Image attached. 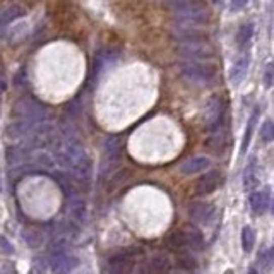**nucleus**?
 I'll return each mask as SVG.
<instances>
[{
  "label": "nucleus",
  "mask_w": 274,
  "mask_h": 274,
  "mask_svg": "<svg viewBox=\"0 0 274 274\" xmlns=\"http://www.w3.org/2000/svg\"><path fill=\"white\" fill-rule=\"evenodd\" d=\"M211 166V160L206 156H194V158H188L180 165V172L183 175H197L204 170H208Z\"/></svg>",
  "instance_id": "13"
},
{
  "label": "nucleus",
  "mask_w": 274,
  "mask_h": 274,
  "mask_svg": "<svg viewBox=\"0 0 274 274\" xmlns=\"http://www.w3.org/2000/svg\"><path fill=\"white\" fill-rule=\"evenodd\" d=\"M260 137L264 142H272L274 141V122L272 120H266L260 127Z\"/></svg>",
  "instance_id": "26"
},
{
  "label": "nucleus",
  "mask_w": 274,
  "mask_h": 274,
  "mask_svg": "<svg viewBox=\"0 0 274 274\" xmlns=\"http://www.w3.org/2000/svg\"><path fill=\"white\" fill-rule=\"evenodd\" d=\"M103 274H130V271L124 267H119L115 264H110V262H105V267H103Z\"/></svg>",
  "instance_id": "29"
},
{
  "label": "nucleus",
  "mask_w": 274,
  "mask_h": 274,
  "mask_svg": "<svg viewBox=\"0 0 274 274\" xmlns=\"http://www.w3.org/2000/svg\"><path fill=\"white\" fill-rule=\"evenodd\" d=\"M271 213L274 214V201H272V204H271Z\"/></svg>",
  "instance_id": "37"
},
{
  "label": "nucleus",
  "mask_w": 274,
  "mask_h": 274,
  "mask_svg": "<svg viewBox=\"0 0 274 274\" xmlns=\"http://www.w3.org/2000/svg\"><path fill=\"white\" fill-rule=\"evenodd\" d=\"M245 4H247V0H233V2H231V11H240Z\"/></svg>",
  "instance_id": "32"
},
{
  "label": "nucleus",
  "mask_w": 274,
  "mask_h": 274,
  "mask_svg": "<svg viewBox=\"0 0 274 274\" xmlns=\"http://www.w3.org/2000/svg\"><path fill=\"white\" fill-rule=\"evenodd\" d=\"M255 183H257V166H255V160L252 158L244 170V188L252 190Z\"/></svg>",
  "instance_id": "22"
},
{
  "label": "nucleus",
  "mask_w": 274,
  "mask_h": 274,
  "mask_svg": "<svg viewBox=\"0 0 274 274\" xmlns=\"http://www.w3.org/2000/svg\"><path fill=\"white\" fill-rule=\"evenodd\" d=\"M249 201H250V208L254 209L255 214H264V211H266L269 206V194H267V190L252 192V195H250Z\"/></svg>",
  "instance_id": "18"
},
{
  "label": "nucleus",
  "mask_w": 274,
  "mask_h": 274,
  "mask_svg": "<svg viewBox=\"0 0 274 274\" xmlns=\"http://www.w3.org/2000/svg\"><path fill=\"white\" fill-rule=\"evenodd\" d=\"M204 124L213 132L216 129L226 127V105L221 96H213L204 106Z\"/></svg>",
  "instance_id": "6"
},
{
  "label": "nucleus",
  "mask_w": 274,
  "mask_h": 274,
  "mask_svg": "<svg viewBox=\"0 0 274 274\" xmlns=\"http://www.w3.org/2000/svg\"><path fill=\"white\" fill-rule=\"evenodd\" d=\"M24 240L28 242L31 247H38L40 244H42V237H40V233L33 231V230L24 231Z\"/></svg>",
  "instance_id": "27"
},
{
  "label": "nucleus",
  "mask_w": 274,
  "mask_h": 274,
  "mask_svg": "<svg viewBox=\"0 0 274 274\" xmlns=\"http://www.w3.org/2000/svg\"><path fill=\"white\" fill-rule=\"evenodd\" d=\"M185 237H187V249L194 250V252H199V250L204 249V237L199 230L195 228H190V230H185Z\"/></svg>",
  "instance_id": "20"
},
{
  "label": "nucleus",
  "mask_w": 274,
  "mask_h": 274,
  "mask_svg": "<svg viewBox=\"0 0 274 274\" xmlns=\"http://www.w3.org/2000/svg\"><path fill=\"white\" fill-rule=\"evenodd\" d=\"M58 161L69 170V177L72 178L74 185L79 187L81 190H88L91 185V170L93 161L88 156L84 146L81 141L74 137H67L60 149L57 151Z\"/></svg>",
  "instance_id": "1"
},
{
  "label": "nucleus",
  "mask_w": 274,
  "mask_h": 274,
  "mask_svg": "<svg viewBox=\"0 0 274 274\" xmlns=\"http://www.w3.org/2000/svg\"><path fill=\"white\" fill-rule=\"evenodd\" d=\"M26 14V9L22 6H17V4H14V6L7 7L6 11L0 14V36H2L4 33V28H6L7 24H11V22H14L16 19H19V17H22Z\"/></svg>",
  "instance_id": "16"
},
{
  "label": "nucleus",
  "mask_w": 274,
  "mask_h": 274,
  "mask_svg": "<svg viewBox=\"0 0 274 274\" xmlns=\"http://www.w3.org/2000/svg\"><path fill=\"white\" fill-rule=\"evenodd\" d=\"M249 274H257V271H255V269H250Z\"/></svg>",
  "instance_id": "36"
},
{
  "label": "nucleus",
  "mask_w": 274,
  "mask_h": 274,
  "mask_svg": "<svg viewBox=\"0 0 274 274\" xmlns=\"http://www.w3.org/2000/svg\"><path fill=\"white\" fill-rule=\"evenodd\" d=\"M34 127H36V124H34V122H28V120L17 119L7 127V137H11V139H28L31 134H33Z\"/></svg>",
  "instance_id": "11"
},
{
  "label": "nucleus",
  "mask_w": 274,
  "mask_h": 274,
  "mask_svg": "<svg viewBox=\"0 0 274 274\" xmlns=\"http://www.w3.org/2000/svg\"><path fill=\"white\" fill-rule=\"evenodd\" d=\"M240 242H242V250H244L245 254L252 252L254 245H255V231L252 230V228H250V226H244V228H242Z\"/></svg>",
  "instance_id": "23"
},
{
  "label": "nucleus",
  "mask_w": 274,
  "mask_h": 274,
  "mask_svg": "<svg viewBox=\"0 0 274 274\" xmlns=\"http://www.w3.org/2000/svg\"><path fill=\"white\" fill-rule=\"evenodd\" d=\"M223 182V175L218 170H211V172H206L199 180L195 182V195H209L213 194L216 188L221 185Z\"/></svg>",
  "instance_id": "8"
},
{
  "label": "nucleus",
  "mask_w": 274,
  "mask_h": 274,
  "mask_svg": "<svg viewBox=\"0 0 274 274\" xmlns=\"http://www.w3.org/2000/svg\"><path fill=\"white\" fill-rule=\"evenodd\" d=\"M208 147L211 151L218 152V154H223L224 149L228 147V130L226 127L216 129L211 132V137L208 139Z\"/></svg>",
  "instance_id": "14"
},
{
  "label": "nucleus",
  "mask_w": 274,
  "mask_h": 274,
  "mask_svg": "<svg viewBox=\"0 0 274 274\" xmlns=\"http://www.w3.org/2000/svg\"><path fill=\"white\" fill-rule=\"evenodd\" d=\"M0 249H2L4 254H14V247L6 237H0Z\"/></svg>",
  "instance_id": "31"
},
{
  "label": "nucleus",
  "mask_w": 274,
  "mask_h": 274,
  "mask_svg": "<svg viewBox=\"0 0 274 274\" xmlns=\"http://www.w3.org/2000/svg\"><path fill=\"white\" fill-rule=\"evenodd\" d=\"M252 34H254V26L252 24H245V26H242L240 31H238V34H237V42L240 47H244V45H247L250 42V38H252Z\"/></svg>",
  "instance_id": "25"
},
{
  "label": "nucleus",
  "mask_w": 274,
  "mask_h": 274,
  "mask_svg": "<svg viewBox=\"0 0 274 274\" xmlns=\"http://www.w3.org/2000/svg\"><path fill=\"white\" fill-rule=\"evenodd\" d=\"M224 274H235V272H233V271H226V272H224Z\"/></svg>",
  "instance_id": "38"
},
{
  "label": "nucleus",
  "mask_w": 274,
  "mask_h": 274,
  "mask_svg": "<svg viewBox=\"0 0 274 274\" xmlns=\"http://www.w3.org/2000/svg\"><path fill=\"white\" fill-rule=\"evenodd\" d=\"M65 209H67L69 218L77 224L83 223L84 218H86V202H84L83 197H79V195L69 197V199H67V204H65Z\"/></svg>",
  "instance_id": "10"
},
{
  "label": "nucleus",
  "mask_w": 274,
  "mask_h": 274,
  "mask_svg": "<svg viewBox=\"0 0 274 274\" xmlns=\"http://www.w3.org/2000/svg\"><path fill=\"white\" fill-rule=\"evenodd\" d=\"M257 116H259V108H255V110H254V113L250 115L249 122H247V129H245L244 139H242V146H240V152H242V154H245V152H247V147H249V144H250V139H252L255 124H257Z\"/></svg>",
  "instance_id": "21"
},
{
  "label": "nucleus",
  "mask_w": 274,
  "mask_h": 274,
  "mask_svg": "<svg viewBox=\"0 0 274 274\" xmlns=\"http://www.w3.org/2000/svg\"><path fill=\"white\" fill-rule=\"evenodd\" d=\"M166 247L173 252H185L187 249V237H185V230H178V231H172L166 235L165 240Z\"/></svg>",
  "instance_id": "15"
},
{
  "label": "nucleus",
  "mask_w": 274,
  "mask_h": 274,
  "mask_svg": "<svg viewBox=\"0 0 274 274\" xmlns=\"http://www.w3.org/2000/svg\"><path fill=\"white\" fill-rule=\"evenodd\" d=\"M274 262V252L272 250H266V252L259 254V264L262 267H269Z\"/></svg>",
  "instance_id": "28"
},
{
  "label": "nucleus",
  "mask_w": 274,
  "mask_h": 274,
  "mask_svg": "<svg viewBox=\"0 0 274 274\" xmlns=\"http://www.w3.org/2000/svg\"><path fill=\"white\" fill-rule=\"evenodd\" d=\"M178 53L188 58L190 62H202L214 57V48L204 38H188L178 40Z\"/></svg>",
  "instance_id": "4"
},
{
  "label": "nucleus",
  "mask_w": 274,
  "mask_h": 274,
  "mask_svg": "<svg viewBox=\"0 0 274 274\" xmlns=\"http://www.w3.org/2000/svg\"><path fill=\"white\" fill-rule=\"evenodd\" d=\"M177 264L178 267H180V271H185V272L194 271L197 267V260L192 257V254H187V252H178Z\"/></svg>",
  "instance_id": "24"
},
{
  "label": "nucleus",
  "mask_w": 274,
  "mask_h": 274,
  "mask_svg": "<svg viewBox=\"0 0 274 274\" xmlns=\"http://www.w3.org/2000/svg\"><path fill=\"white\" fill-rule=\"evenodd\" d=\"M165 4H170V6H175V7H178V6H183V4H187V2H192V0H163Z\"/></svg>",
  "instance_id": "33"
},
{
  "label": "nucleus",
  "mask_w": 274,
  "mask_h": 274,
  "mask_svg": "<svg viewBox=\"0 0 274 274\" xmlns=\"http://www.w3.org/2000/svg\"><path fill=\"white\" fill-rule=\"evenodd\" d=\"M214 204L208 201H194L188 206V216L197 224H209L214 218Z\"/></svg>",
  "instance_id": "7"
},
{
  "label": "nucleus",
  "mask_w": 274,
  "mask_h": 274,
  "mask_svg": "<svg viewBox=\"0 0 274 274\" xmlns=\"http://www.w3.org/2000/svg\"><path fill=\"white\" fill-rule=\"evenodd\" d=\"M4 89V79H2V72H0V93H2Z\"/></svg>",
  "instance_id": "35"
},
{
  "label": "nucleus",
  "mask_w": 274,
  "mask_h": 274,
  "mask_svg": "<svg viewBox=\"0 0 274 274\" xmlns=\"http://www.w3.org/2000/svg\"><path fill=\"white\" fill-rule=\"evenodd\" d=\"M182 77L192 86H209L216 79V69L214 65L204 64V62H187V64L180 65Z\"/></svg>",
  "instance_id": "3"
},
{
  "label": "nucleus",
  "mask_w": 274,
  "mask_h": 274,
  "mask_svg": "<svg viewBox=\"0 0 274 274\" xmlns=\"http://www.w3.org/2000/svg\"><path fill=\"white\" fill-rule=\"evenodd\" d=\"M79 260L74 257V255L67 254V252H53L52 255V271L55 274H70L74 271L75 267H77Z\"/></svg>",
  "instance_id": "9"
},
{
  "label": "nucleus",
  "mask_w": 274,
  "mask_h": 274,
  "mask_svg": "<svg viewBox=\"0 0 274 274\" xmlns=\"http://www.w3.org/2000/svg\"><path fill=\"white\" fill-rule=\"evenodd\" d=\"M166 274H187L185 271H180V269H177V271H168Z\"/></svg>",
  "instance_id": "34"
},
{
  "label": "nucleus",
  "mask_w": 274,
  "mask_h": 274,
  "mask_svg": "<svg viewBox=\"0 0 274 274\" xmlns=\"http://www.w3.org/2000/svg\"><path fill=\"white\" fill-rule=\"evenodd\" d=\"M247 69H249V57L247 55H242L238 60L233 64L231 67V72H230V79L233 84H238L242 79L245 77L247 74Z\"/></svg>",
  "instance_id": "19"
},
{
  "label": "nucleus",
  "mask_w": 274,
  "mask_h": 274,
  "mask_svg": "<svg viewBox=\"0 0 274 274\" xmlns=\"http://www.w3.org/2000/svg\"><path fill=\"white\" fill-rule=\"evenodd\" d=\"M208 9L201 2H187L183 6L175 7V21L177 28L182 29H201L208 22Z\"/></svg>",
  "instance_id": "2"
},
{
  "label": "nucleus",
  "mask_w": 274,
  "mask_h": 274,
  "mask_svg": "<svg viewBox=\"0 0 274 274\" xmlns=\"http://www.w3.org/2000/svg\"><path fill=\"white\" fill-rule=\"evenodd\" d=\"M14 113L17 115V119L28 120V122H45L47 119V106L43 105L42 101L36 100V98H21L17 100V103L14 105Z\"/></svg>",
  "instance_id": "5"
},
{
  "label": "nucleus",
  "mask_w": 274,
  "mask_h": 274,
  "mask_svg": "<svg viewBox=\"0 0 274 274\" xmlns=\"http://www.w3.org/2000/svg\"><path fill=\"white\" fill-rule=\"evenodd\" d=\"M170 269H172V260L163 252L154 254L146 264V271L149 274H166Z\"/></svg>",
  "instance_id": "12"
},
{
  "label": "nucleus",
  "mask_w": 274,
  "mask_h": 274,
  "mask_svg": "<svg viewBox=\"0 0 274 274\" xmlns=\"http://www.w3.org/2000/svg\"><path fill=\"white\" fill-rule=\"evenodd\" d=\"M264 81H266V86L271 88L274 84V64H267L266 74H264Z\"/></svg>",
  "instance_id": "30"
},
{
  "label": "nucleus",
  "mask_w": 274,
  "mask_h": 274,
  "mask_svg": "<svg viewBox=\"0 0 274 274\" xmlns=\"http://www.w3.org/2000/svg\"><path fill=\"white\" fill-rule=\"evenodd\" d=\"M52 178L55 180L58 188L62 190V194L65 195V199H69V197L75 195V194H74V187H75V185H74L72 178H70L67 173H64V172H53V173H52Z\"/></svg>",
  "instance_id": "17"
}]
</instances>
